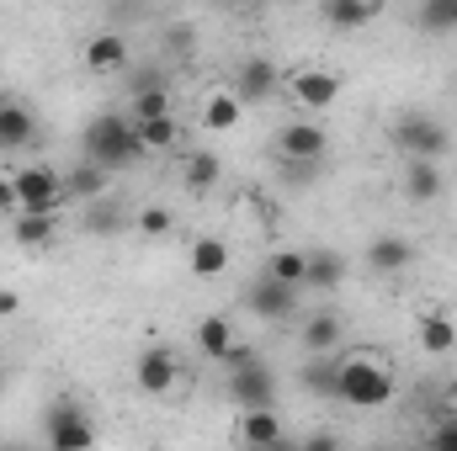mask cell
Instances as JSON below:
<instances>
[{
  "label": "cell",
  "mask_w": 457,
  "mask_h": 451,
  "mask_svg": "<svg viewBox=\"0 0 457 451\" xmlns=\"http://www.w3.org/2000/svg\"><path fill=\"white\" fill-rule=\"evenodd\" d=\"M80 154L96 160V165H107V170H128L149 149H144V138H138V127H133L128 112H96L86 122V133H80Z\"/></svg>",
  "instance_id": "6da1fadb"
},
{
  "label": "cell",
  "mask_w": 457,
  "mask_h": 451,
  "mask_svg": "<svg viewBox=\"0 0 457 451\" xmlns=\"http://www.w3.org/2000/svg\"><path fill=\"white\" fill-rule=\"evenodd\" d=\"M394 372L383 366V356L372 350H351L341 356V398L336 404H351V409H388L394 404Z\"/></svg>",
  "instance_id": "7a4b0ae2"
},
{
  "label": "cell",
  "mask_w": 457,
  "mask_h": 451,
  "mask_svg": "<svg viewBox=\"0 0 457 451\" xmlns=\"http://www.w3.org/2000/svg\"><path fill=\"white\" fill-rule=\"evenodd\" d=\"M224 372H228V398H234V409L277 404V372H271L250 345H234V350H228Z\"/></svg>",
  "instance_id": "3957f363"
},
{
  "label": "cell",
  "mask_w": 457,
  "mask_h": 451,
  "mask_svg": "<svg viewBox=\"0 0 457 451\" xmlns=\"http://www.w3.org/2000/svg\"><path fill=\"white\" fill-rule=\"evenodd\" d=\"M388 144L404 160H442L453 149V133H447V122H436L426 112H399L388 122Z\"/></svg>",
  "instance_id": "277c9868"
},
{
  "label": "cell",
  "mask_w": 457,
  "mask_h": 451,
  "mask_svg": "<svg viewBox=\"0 0 457 451\" xmlns=\"http://www.w3.org/2000/svg\"><path fill=\"white\" fill-rule=\"evenodd\" d=\"M11 186H16V208H27V213H64V202H70L64 176L54 165H21V170H11Z\"/></svg>",
  "instance_id": "5b68a950"
},
{
  "label": "cell",
  "mask_w": 457,
  "mask_h": 451,
  "mask_svg": "<svg viewBox=\"0 0 457 451\" xmlns=\"http://www.w3.org/2000/svg\"><path fill=\"white\" fill-rule=\"evenodd\" d=\"M43 441L54 451H86V447H96V425H91V414L75 398H54L48 420H43Z\"/></svg>",
  "instance_id": "8992f818"
},
{
  "label": "cell",
  "mask_w": 457,
  "mask_h": 451,
  "mask_svg": "<svg viewBox=\"0 0 457 451\" xmlns=\"http://www.w3.org/2000/svg\"><path fill=\"white\" fill-rule=\"evenodd\" d=\"M245 308L261 319V324H287L293 314H298V287H287V282H277V276H255L250 287H245Z\"/></svg>",
  "instance_id": "52a82bcc"
},
{
  "label": "cell",
  "mask_w": 457,
  "mask_h": 451,
  "mask_svg": "<svg viewBox=\"0 0 457 451\" xmlns=\"http://www.w3.org/2000/svg\"><path fill=\"white\" fill-rule=\"evenodd\" d=\"M133 382H138L144 398H165V393H176V382H181V361H176V350H170V345H144L138 361H133Z\"/></svg>",
  "instance_id": "ba28073f"
},
{
  "label": "cell",
  "mask_w": 457,
  "mask_h": 451,
  "mask_svg": "<svg viewBox=\"0 0 457 451\" xmlns=\"http://www.w3.org/2000/svg\"><path fill=\"white\" fill-rule=\"evenodd\" d=\"M228 91H234L245 107H266V102L282 91V70H277L266 53H250V59L234 70V86H228Z\"/></svg>",
  "instance_id": "9c48e42d"
},
{
  "label": "cell",
  "mask_w": 457,
  "mask_h": 451,
  "mask_svg": "<svg viewBox=\"0 0 457 451\" xmlns=\"http://www.w3.org/2000/svg\"><path fill=\"white\" fill-rule=\"evenodd\" d=\"M325 154H330V133H325L314 117L282 122V133H277V160H320V165H325Z\"/></svg>",
  "instance_id": "30bf717a"
},
{
  "label": "cell",
  "mask_w": 457,
  "mask_h": 451,
  "mask_svg": "<svg viewBox=\"0 0 457 451\" xmlns=\"http://www.w3.org/2000/svg\"><path fill=\"white\" fill-rule=\"evenodd\" d=\"M234 441H239V447H282V441H287V425H282L277 404L239 409V420H234Z\"/></svg>",
  "instance_id": "8fae6325"
},
{
  "label": "cell",
  "mask_w": 457,
  "mask_h": 451,
  "mask_svg": "<svg viewBox=\"0 0 457 451\" xmlns=\"http://www.w3.org/2000/svg\"><path fill=\"white\" fill-rule=\"evenodd\" d=\"M341 75L336 70H298L293 75V102L303 107V112H330L336 102H341Z\"/></svg>",
  "instance_id": "7c38bea8"
},
{
  "label": "cell",
  "mask_w": 457,
  "mask_h": 451,
  "mask_svg": "<svg viewBox=\"0 0 457 451\" xmlns=\"http://www.w3.org/2000/svg\"><path fill=\"white\" fill-rule=\"evenodd\" d=\"M37 144V112L16 96H0V154H21Z\"/></svg>",
  "instance_id": "4fadbf2b"
},
{
  "label": "cell",
  "mask_w": 457,
  "mask_h": 451,
  "mask_svg": "<svg viewBox=\"0 0 457 451\" xmlns=\"http://www.w3.org/2000/svg\"><path fill=\"white\" fill-rule=\"evenodd\" d=\"M367 266H372L378 276H399V271L415 266V244H410L404 234H372V239H367Z\"/></svg>",
  "instance_id": "5bb4252c"
},
{
  "label": "cell",
  "mask_w": 457,
  "mask_h": 451,
  "mask_svg": "<svg viewBox=\"0 0 457 451\" xmlns=\"http://www.w3.org/2000/svg\"><path fill=\"white\" fill-rule=\"evenodd\" d=\"M442 192H447L442 160H404V197H410L415 208H431Z\"/></svg>",
  "instance_id": "9a60e30c"
},
{
  "label": "cell",
  "mask_w": 457,
  "mask_h": 451,
  "mask_svg": "<svg viewBox=\"0 0 457 451\" xmlns=\"http://www.w3.org/2000/svg\"><path fill=\"white\" fill-rule=\"evenodd\" d=\"M228 239H219V234H197L192 244H187V271L197 276V282H213V276H224L228 271Z\"/></svg>",
  "instance_id": "2e32d148"
},
{
  "label": "cell",
  "mask_w": 457,
  "mask_h": 451,
  "mask_svg": "<svg viewBox=\"0 0 457 451\" xmlns=\"http://www.w3.org/2000/svg\"><path fill=\"white\" fill-rule=\"evenodd\" d=\"M59 218H64V213H27V208H16V213H11V239H16L21 250H48V244L59 239Z\"/></svg>",
  "instance_id": "e0dca14e"
},
{
  "label": "cell",
  "mask_w": 457,
  "mask_h": 451,
  "mask_svg": "<svg viewBox=\"0 0 457 451\" xmlns=\"http://www.w3.org/2000/svg\"><path fill=\"white\" fill-rule=\"evenodd\" d=\"M107 186H112V170L96 165V160H86V154H80V165L64 170V192H70V202H96V197H107Z\"/></svg>",
  "instance_id": "ac0fdd59"
},
{
  "label": "cell",
  "mask_w": 457,
  "mask_h": 451,
  "mask_svg": "<svg viewBox=\"0 0 457 451\" xmlns=\"http://www.w3.org/2000/svg\"><path fill=\"white\" fill-rule=\"evenodd\" d=\"M219 181H224V160H219L213 149H187V154H181V186H187V192L203 197V192H213Z\"/></svg>",
  "instance_id": "d6986e66"
},
{
  "label": "cell",
  "mask_w": 457,
  "mask_h": 451,
  "mask_svg": "<svg viewBox=\"0 0 457 451\" xmlns=\"http://www.w3.org/2000/svg\"><path fill=\"white\" fill-rule=\"evenodd\" d=\"M298 382H303V393H314V398H341V356L330 350V356H309L303 361V372H298Z\"/></svg>",
  "instance_id": "ffe728a7"
},
{
  "label": "cell",
  "mask_w": 457,
  "mask_h": 451,
  "mask_svg": "<svg viewBox=\"0 0 457 451\" xmlns=\"http://www.w3.org/2000/svg\"><path fill=\"white\" fill-rule=\"evenodd\" d=\"M234 345H239V335H234L228 314H203V319H197V350H203L208 361H219V366H224Z\"/></svg>",
  "instance_id": "44dd1931"
},
{
  "label": "cell",
  "mask_w": 457,
  "mask_h": 451,
  "mask_svg": "<svg viewBox=\"0 0 457 451\" xmlns=\"http://www.w3.org/2000/svg\"><path fill=\"white\" fill-rule=\"evenodd\" d=\"M415 340H420V350H426V356H436V361H442V356H453V350H457V319H453V314H442V308H436V314H420Z\"/></svg>",
  "instance_id": "7402d4cb"
},
{
  "label": "cell",
  "mask_w": 457,
  "mask_h": 451,
  "mask_svg": "<svg viewBox=\"0 0 457 451\" xmlns=\"http://www.w3.org/2000/svg\"><path fill=\"white\" fill-rule=\"evenodd\" d=\"M86 70H96V75L128 70V37H122V32H96V37L86 43Z\"/></svg>",
  "instance_id": "603a6c76"
},
{
  "label": "cell",
  "mask_w": 457,
  "mask_h": 451,
  "mask_svg": "<svg viewBox=\"0 0 457 451\" xmlns=\"http://www.w3.org/2000/svg\"><path fill=\"white\" fill-rule=\"evenodd\" d=\"M320 11L336 32H361V27H372L378 0H320Z\"/></svg>",
  "instance_id": "cb8c5ba5"
},
{
  "label": "cell",
  "mask_w": 457,
  "mask_h": 451,
  "mask_svg": "<svg viewBox=\"0 0 457 451\" xmlns=\"http://www.w3.org/2000/svg\"><path fill=\"white\" fill-rule=\"evenodd\" d=\"M298 345H303L309 356H330V350H341V319H336V314H309L303 330H298Z\"/></svg>",
  "instance_id": "d4e9b609"
},
{
  "label": "cell",
  "mask_w": 457,
  "mask_h": 451,
  "mask_svg": "<svg viewBox=\"0 0 457 451\" xmlns=\"http://www.w3.org/2000/svg\"><path fill=\"white\" fill-rule=\"evenodd\" d=\"M341 282H345V255L341 250H309V276H303V287L336 292Z\"/></svg>",
  "instance_id": "484cf974"
},
{
  "label": "cell",
  "mask_w": 457,
  "mask_h": 451,
  "mask_svg": "<svg viewBox=\"0 0 457 451\" xmlns=\"http://www.w3.org/2000/svg\"><path fill=\"white\" fill-rule=\"evenodd\" d=\"M133 127H138V138H144V149H149V154H165V149H176V144H181V122H176V112L133 117Z\"/></svg>",
  "instance_id": "4316f807"
},
{
  "label": "cell",
  "mask_w": 457,
  "mask_h": 451,
  "mask_svg": "<svg viewBox=\"0 0 457 451\" xmlns=\"http://www.w3.org/2000/svg\"><path fill=\"white\" fill-rule=\"evenodd\" d=\"M239 117H245V102H239L234 91H213V96L203 102V127H208V133H234Z\"/></svg>",
  "instance_id": "83f0119b"
},
{
  "label": "cell",
  "mask_w": 457,
  "mask_h": 451,
  "mask_svg": "<svg viewBox=\"0 0 457 451\" xmlns=\"http://www.w3.org/2000/svg\"><path fill=\"white\" fill-rule=\"evenodd\" d=\"M415 27H420L426 37L457 32V0H420V11H415Z\"/></svg>",
  "instance_id": "f1b7e54d"
},
{
  "label": "cell",
  "mask_w": 457,
  "mask_h": 451,
  "mask_svg": "<svg viewBox=\"0 0 457 451\" xmlns=\"http://www.w3.org/2000/svg\"><path fill=\"white\" fill-rule=\"evenodd\" d=\"M266 276H277V282H287V287H303V276H309V250H271Z\"/></svg>",
  "instance_id": "f546056e"
},
{
  "label": "cell",
  "mask_w": 457,
  "mask_h": 451,
  "mask_svg": "<svg viewBox=\"0 0 457 451\" xmlns=\"http://www.w3.org/2000/svg\"><path fill=\"white\" fill-rule=\"evenodd\" d=\"M170 112V86H144V91H128V117H165Z\"/></svg>",
  "instance_id": "4dcf8cb0"
},
{
  "label": "cell",
  "mask_w": 457,
  "mask_h": 451,
  "mask_svg": "<svg viewBox=\"0 0 457 451\" xmlns=\"http://www.w3.org/2000/svg\"><path fill=\"white\" fill-rule=\"evenodd\" d=\"M426 441H431L436 451H457V409H447V414H436V420H431Z\"/></svg>",
  "instance_id": "1f68e13d"
},
{
  "label": "cell",
  "mask_w": 457,
  "mask_h": 451,
  "mask_svg": "<svg viewBox=\"0 0 457 451\" xmlns=\"http://www.w3.org/2000/svg\"><path fill=\"white\" fill-rule=\"evenodd\" d=\"M165 53L192 59V53H197V32H192L187 21H170V27H165Z\"/></svg>",
  "instance_id": "d6a6232c"
},
{
  "label": "cell",
  "mask_w": 457,
  "mask_h": 451,
  "mask_svg": "<svg viewBox=\"0 0 457 451\" xmlns=\"http://www.w3.org/2000/svg\"><path fill=\"white\" fill-rule=\"evenodd\" d=\"M170 228H176L170 208H144V213H138V234H144V239H165Z\"/></svg>",
  "instance_id": "836d02e7"
},
{
  "label": "cell",
  "mask_w": 457,
  "mask_h": 451,
  "mask_svg": "<svg viewBox=\"0 0 457 451\" xmlns=\"http://www.w3.org/2000/svg\"><path fill=\"white\" fill-rule=\"evenodd\" d=\"M11 314H21V292L16 287H0V319H11Z\"/></svg>",
  "instance_id": "e575fe53"
},
{
  "label": "cell",
  "mask_w": 457,
  "mask_h": 451,
  "mask_svg": "<svg viewBox=\"0 0 457 451\" xmlns=\"http://www.w3.org/2000/svg\"><path fill=\"white\" fill-rule=\"evenodd\" d=\"M16 213V186H11V176H0V218H11Z\"/></svg>",
  "instance_id": "d590c367"
},
{
  "label": "cell",
  "mask_w": 457,
  "mask_h": 451,
  "mask_svg": "<svg viewBox=\"0 0 457 451\" xmlns=\"http://www.w3.org/2000/svg\"><path fill=\"white\" fill-rule=\"evenodd\" d=\"M160 80H165V75H154V70H144V75H133V86H128V91H144V86H160Z\"/></svg>",
  "instance_id": "8d00e7d4"
},
{
  "label": "cell",
  "mask_w": 457,
  "mask_h": 451,
  "mask_svg": "<svg viewBox=\"0 0 457 451\" xmlns=\"http://www.w3.org/2000/svg\"><path fill=\"white\" fill-rule=\"evenodd\" d=\"M336 447V436H330V430H320V436H309V451H330Z\"/></svg>",
  "instance_id": "74e56055"
},
{
  "label": "cell",
  "mask_w": 457,
  "mask_h": 451,
  "mask_svg": "<svg viewBox=\"0 0 457 451\" xmlns=\"http://www.w3.org/2000/svg\"><path fill=\"white\" fill-rule=\"evenodd\" d=\"M213 5H219V11H245L250 0H213Z\"/></svg>",
  "instance_id": "f35d334b"
},
{
  "label": "cell",
  "mask_w": 457,
  "mask_h": 451,
  "mask_svg": "<svg viewBox=\"0 0 457 451\" xmlns=\"http://www.w3.org/2000/svg\"><path fill=\"white\" fill-rule=\"evenodd\" d=\"M0 382H5V377H0Z\"/></svg>",
  "instance_id": "ab89813d"
}]
</instances>
